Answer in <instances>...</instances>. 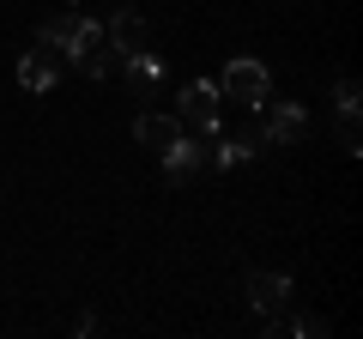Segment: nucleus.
Instances as JSON below:
<instances>
[{
	"label": "nucleus",
	"mask_w": 363,
	"mask_h": 339,
	"mask_svg": "<svg viewBox=\"0 0 363 339\" xmlns=\"http://www.w3.org/2000/svg\"><path fill=\"white\" fill-rule=\"evenodd\" d=\"M157 157H164V176H169V182H188V176H194V170L206 164V145L182 133V140L169 145V152H157Z\"/></svg>",
	"instance_id": "nucleus-9"
},
{
	"label": "nucleus",
	"mask_w": 363,
	"mask_h": 339,
	"mask_svg": "<svg viewBox=\"0 0 363 339\" xmlns=\"http://www.w3.org/2000/svg\"><path fill=\"white\" fill-rule=\"evenodd\" d=\"M333 104H339V109H363V91H357V79H333Z\"/></svg>",
	"instance_id": "nucleus-13"
},
{
	"label": "nucleus",
	"mask_w": 363,
	"mask_h": 339,
	"mask_svg": "<svg viewBox=\"0 0 363 339\" xmlns=\"http://www.w3.org/2000/svg\"><path fill=\"white\" fill-rule=\"evenodd\" d=\"M133 140H140L145 152H169V145L182 140V116H169V109H145V116H133Z\"/></svg>",
	"instance_id": "nucleus-5"
},
{
	"label": "nucleus",
	"mask_w": 363,
	"mask_h": 339,
	"mask_svg": "<svg viewBox=\"0 0 363 339\" xmlns=\"http://www.w3.org/2000/svg\"><path fill=\"white\" fill-rule=\"evenodd\" d=\"M339 145H345L351 157L363 152V140H357V109H339Z\"/></svg>",
	"instance_id": "nucleus-12"
},
{
	"label": "nucleus",
	"mask_w": 363,
	"mask_h": 339,
	"mask_svg": "<svg viewBox=\"0 0 363 339\" xmlns=\"http://www.w3.org/2000/svg\"><path fill=\"white\" fill-rule=\"evenodd\" d=\"M218 97H224V104H236V109H248V116H260V109H267V97H272V73H267V61H255V55H236V61L224 67V79H218Z\"/></svg>",
	"instance_id": "nucleus-1"
},
{
	"label": "nucleus",
	"mask_w": 363,
	"mask_h": 339,
	"mask_svg": "<svg viewBox=\"0 0 363 339\" xmlns=\"http://www.w3.org/2000/svg\"><path fill=\"white\" fill-rule=\"evenodd\" d=\"M73 67H79L85 79H109V73H116V49H109V43H97V49H85Z\"/></svg>",
	"instance_id": "nucleus-11"
},
{
	"label": "nucleus",
	"mask_w": 363,
	"mask_h": 339,
	"mask_svg": "<svg viewBox=\"0 0 363 339\" xmlns=\"http://www.w3.org/2000/svg\"><path fill=\"white\" fill-rule=\"evenodd\" d=\"M121 73H128L133 85L145 91V104H157V97H164V61H157L152 49H133V55H121Z\"/></svg>",
	"instance_id": "nucleus-6"
},
{
	"label": "nucleus",
	"mask_w": 363,
	"mask_h": 339,
	"mask_svg": "<svg viewBox=\"0 0 363 339\" xmlns=\"http://www.w3.org/2000/svg\"><path fill=\"white\" fill-rule=\"evenodd\" d=\"M61 6H73V0H61Z\"/></svg>",
	"instance_id": "nucleus-15"
},
{
	"label": "nucleus",
	"mask_w": 363,
	"mask_h": 339,
	"mask_svg": "<svg viewBox=\"0 0 363 339\" xmlns=\"http://www.w3.org/2000/svg\"><path fill=\"white\" fill-rule=\"evenodd\" d=\"M55 79H61V61H55L49 49H30V55H18V85H25V91H49Z\"/></svg>",
	"instance_id": "nucleus-10"
},
{
	"label": "nucleus",
	"mask_w": 363,
	"mask_h": 339,
	"mask_svg": "<svg viewBox=\"0 0 363 339\" xmlns=\"http://www.w3.org/2000/svg\"><path fill=\"white\" fill-rule=\"evenodd\" d=\"M37 43H43V49H55V55H67V61H79L85 49H97V43H104V25L67 6V13H55L49 25L37 30Z\"/></svg>",
	"instance_id": "nucleus-2"
},
{
	"label": "nucleus",
	"mask_w": 363,
	"mask_h": 339,
	"mask_svg": "<svg viewBox=\"0 0 363 339\" xmlns=\"http://www.w3.org/2000/svg\"><path fill=\"white\" fill-rule=\"evenodd\" d=\"M285 333H297V339H321V333H327V315H297Z\"/></svg>",
	"instance_id": "nucleus-14"
},
{
	"label": "nucleus",
	"mask_w": 363,
	"mask_h": 339,
	"mask_svg": "<svg viewBox=\"0 0 363 339\" xmlns=\"http://www.w3.org/2000/svg\"><path fill=\"white\" fill-rule=\"evenodd\" d=\"M218 85H212V79H188V85H182V121H188V128H218Z\"/></svg>",
	"instance_id": "nucleus-3"
},
{
	"label": "nucleus",
	"mask_w": 363,
	"mask_h": 339,
	"mask_svg": "<svg viewBox=\"0 0 363 339\" xmlns=\"http://www.w3.org/2000/svg\"><path fill=\"white\" fill-rule=\"evenodd\" d=\"M260 128H267V145H297L303 133H309V109L303 104H279Z\"/></svg>",
	"instance_id": "nucleus-7"
},
{
	"label": "nucleus",
	"mask_w": 363,
	"mask_h": 339,
	"mask_svg": "<svg viewBox=\"0 0 363 339\" xmlns=\"http://www.w3.org/2000/svg\"><path fill=\"white\" fill-rule=\"evenodd\" d=\"M104 43H109L116 55H133V49H145V18L133 13V6H121V13L104 25Z\"/></svg>",
	"instance_id": "nucleus-8"
},
{
	"label": "nucleus",
	"mask_w": 363,
	"mask_h": 339,
	"mask_svg": "<svg viewBox=\"0 0 363 339\" xmlns=\"http://www.w3.org/2000/svg\"><path fill=\"white\" fill-rule=\"evenodd\" d=\"M242 291H248V303H255L267 321H279V315L291 309V279H285V273H248Z\"/></svg>",
	"instance_id": "nucleus-4"
}]
</instances>
